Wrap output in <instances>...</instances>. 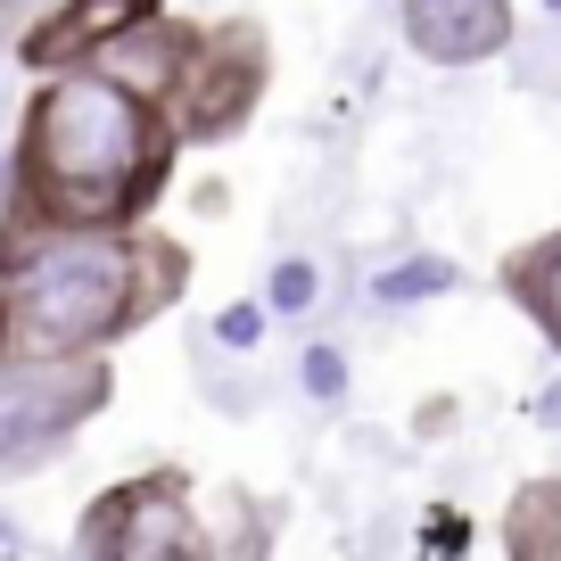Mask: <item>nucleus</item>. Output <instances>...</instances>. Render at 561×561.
<instances>
[{
  "label": "nucleus",
  "instance_id": "7ed1b4c3",
  "mask_svg": "<svg viewBox=\"0 0 561 561\" xmlns=\"http://www.w3.org/2000/svg\"><path fill=\"white\" fill-rule=\"evenodd\" d=\"M75 545H83V561H224L182 471H140L91 495Z\"/></svg>",
  "mask_w": 561,
  "mask_h": 561
},
{
  "label": "nucleus",
  "instance_id": "423d86ee",
  "mask_svg": "<svg viewBox=\"0 0 561 561\" xmlns=\"http://www.w3.org/2000/svg\"><path fill=\"white\" fill-rule=\"evenodd\" d=\"M404 42L438 67H479L512 42V0H397Z\"/></svg>",
  "mask_w": 561,
  "mask_h": 561
},
{
  "label": "nucleus",
  "instance_id": "f03ea898",
  "mask_svg": "<svg viewBox=\"0 0 561 561\" xmlns=\"http://www.w3.org/2000/svg\"><path fill=\"white\" fill-rule=\"evenodd\" d=\"M191 256L158 231H42L18 224L0 240V371L75 364L133 339L182 298Z\"/></svg>",
  "mask_w": 561,
  "mask_h": 561
},
{
  "label": "nucleus",
  "instance_id": "1a4fd4ad",
  "mask_svg": "<svg viewBox=\"0 0 561 561\" xmlns=\"http://www.w3.org/2000/svg\"><path fill=\"white\" fill-rule=\"evenodd\" d=\"M504 289H512V306L545 331V347L561 355V231L512 248V256H504Z\"/></svg>",
  "mask_w": 561,
  "mask_h": 561
},
{
  "label": "nucleus",
  "instance_id": "f257e3e1",
  "mask_svg": "<svg viewBox=\"0 0 561 561\" xmlns=\"http://www.w3.org/2000/svg\"><path fill=\"white\" fill-rule=\"evenodd\" d=\"M182 133L158 100L107 83L100 67H58L18 133V224L42 231H140L174 174Z\"/></svg>",
  "mask_w": 561,
  "mask_h": 561
},
{
  "label": "nucleus",
  "instance_id": "39448f33",
  "mask_svg": "<svg viewBox=\"0 0 561 561\" xmlns=\"http://www.w3.org/2000/svg\"><path fill=\"white\" fill-rule=\"evenodd\" d=\"M256 91H264L256 25H191V58H182L174 91H165V124L182 140H224L248 124Z\"/></svg>",
  "mask_w": 561,
  "mask_h": 561
},
{
  "label": "nucleus",
  "instance_id": "9d476101",
  "mask_svg": "<svg viewBox=\"0 0 561 561\" xmlns=\"http://www.w3.org/2000/svg\"><path fill=\"white\" fill-rule=\"evenodd\" d=\"M504 553L512 561H561V479H528L504 504Z\"/></svg>",
  "mask_w": 561,
  "mask_h": 561
},
{
  "label": "nucleus",
  "instance_id": "20e7f679",
  "mask_svg": "<svg viewBox=\"0 0 561 561\" xmlns=\"http://www.w3.org/2000/svg\"><path fill=\"white\" fill-rule=\"evenodd\" d=\"M100 404H107L100 355H75V364H9L0 371V471H25V462L58 455Z\"/></svg>",
  "mask_w": 561,
  "mask_h": 561
},
{
  "label": "nucleus",
  "instance_id": "6e6552de",
  "mask_svg": "<svg viewBox=\"0 0 561 561\" xmlns=\"http://www.w3.org/2000/svg\"><path fill=\"white\" fill-rule=\"evenodd\" d=\"M182 58H191V25L149 18V25H133V34L100 42V50H91L83 67H100L107 83H124V91H140V100H158V107H165V91H174Z\"/></svg>",
  "mask_w": 561,
  "mask_h": 561
},
{
  "label": "nucleus",
  "instance_id": "0eeeda50",
  "mask_svg": "<svg viewBox=\"0 0 561 561\" xmlns=\"http://www.w3.org/2000/svg\"><path fill=\"white\" fill-rule=\"evenodd\" d=\"M149 18H158V0H67L58 18H42V34H25V58H34L42 75L83 67L100 42L133 34V25H149Z\"/></svg>",
  "mask_w": 561,
  "mask_h": 561
}]
</instances>
